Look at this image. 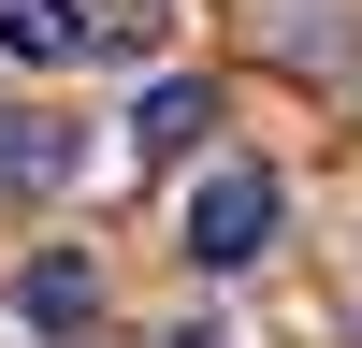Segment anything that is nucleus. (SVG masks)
Segmentation results:
<instances>
[{
	"mask_svg": "<svg viewBox=\"0 0 362 348\" xmlns=\"http://www.w3.org/2000/svg\"><path fill=\"white\" fill-rule=\"evenodd\" d=\"M160 348H247V334H232V319H174Z\"/></svg>",
	"mask_w": 362,
	"mask_h": 348,
	"instance_id": "obj_7",
	"label": "nucleus"
},
{
	"mask_svg": "<svg viewBox=\"0 0 362 348\" xmlns=\"http://www.w3.org/2000/svg\"><path fill=\"white\" fill-rule=\"evenodd\" d=\"M87 319H102V261H87V247H29L15 261V334L29 348H73Z\"/></svg>",
	"mask_w": 362,
	"mask_h": 348,
	"instance_id": "obj_2",
	"label": "nucleus"
},
{
	"mask_svg": "<svg viewBox=\"0 0 362 348\" xmlns=\"http://www.w3.org/2000/svg\"><path fill=\"white\" fill-rule=\"evenodd\" d=\"M73 160H87V145L58 131V116H0V189H58Z\"/></svg>",
	"mask_w": 362,
	"mask_h": 348,
	"instance_id": "obj_5",
	"label": "nucleus"
},
{
	"mask_svg": "<svg viewBox=\"0 0 362 348\" xmlns=\"http://www.w3.org/2000/svg\"><path fill=\"white\" fill-rule=\"evenodd\" d=\"M87 58H160V0H116V15L87 29Z\"/></svg>",
	"mask_w": 362,
	"mask_h": 348,
	"instance_id": "obj_6",
	"label": "nucleus"
},
{
	"mask_svg": "<svg viewBox=\"0 0 362 348\" xmlns=\"http://www.w3.org/2000/svg\"><path fill=\"white\" fill-rule=\"evenodd\" d=\"M203 131H218V87H203V73H160V87L131 102V160H145V174L203 160Z\"/></svg>",
	"mask_w": 362,
	"mask_h": 348,
	"instance_id": "obj_3",
	"label": "nucleus"
},
{
	"mask_svg": "<svg viewBox=\"0 0 362 348\" xmlns=\"http://www.w3.org/2000/svg\"><path fill=\"white\" fill-rule=\"evenodd\" d=\"M276 232H290V189H276L261 160H203V174H189V218H174V247H189L203 276H247Z\"/></svg>",
	"mask_w": 362,
	"mask_h": 348,
	"instance_id": "obj_1",
	"label": "nucleus"
},
{
	"mask_svg": "<svg viewBox=\"0 0 362 348\" xmlns=\"http://www.w3.org/2000/svg\"><path fill=\"white\" fill-rule=\"evenodd\" d=\"M87 29H102L87 0H0V58H15V73H73Z\"/></svg>",
	"mask_w": 362,
	"mask_h": 348,
	"instance_id": "obj_4",
	"label": "nucleus"
}]
</instances>
